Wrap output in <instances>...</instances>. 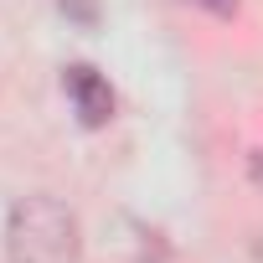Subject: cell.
Listing matches in <instances>:
<instances>
[{
	"mask_svg": "<svg viewBox=\"0 0 263 263\" xmlns=\"http://www.w3.org/2000/svg\"><path fill=\"white\" fill-rule=\"evenodd\" d=\"M6 258L11 263H78L83 258L78 217L57 196H21L6 217Z\"/></svg>",
	"mask_w": 263,
	"mask_h": 263,
	"instance_id": "obj_1",
	"label": "cell"
},
{
	"mask_svg": "<svg viewBox=\"0 0 263 263\" xmlns=\"http://www.w3.org/2000/svg\"><path fill=\"white\" fill-rule=\"evenodd\" d=\"M62 88H67V98H72V108H78V119H83V129H103L108 119H114V88H108V78L103 72H93V67H67L62 72Z\"/></svg>",
	"mask_w": 263,
	"mask_h": 263,
	"instance_id": "obj_2",
	"label": "cell"
},
{
	"mask_svg": "<svg viewBox=\"0 0 263 263\" xmlns=\"http://www.w3.org/2000/svg\"><path fill=\"white\" fill-rule=\"evenodd\" d=\"M57 6H62V16L78 21V26H93V21H98V0H57Z\"/></svg>",
	"mask_w": 263,
	"mask_h": 263,
	"instance_id": "obj_3",
	"label": "cell"
},
{
	"mask_svg": "<svg viewBox=\"0 0 263 263\" xmlns=\"http://www.w3.org/2000/svg\"><path fill=\"white\" fill-rule=\"evenodd\" d=\"M191 6H201V11H212V16H232L237 0H191Z\"/></svg>",
	"mask_w": 263,
	"mask_h": 263,
	"instance_id": "obj_4",
	"label": "cell"
},
{
	"mask_svg": "<svg viewBox=\"0 0 263 263\" xmlns=\"http://www.w3.org/2000/svg\"><path fill=\"white\" fill-rule=\"evenodd\" d=\"M253 181L263 186V155H253Z\"/></svg>",
	"mask_w": 263,
	"mask_h": 263,
	"instance_id": "obj_5",
	"label": "cell"
}]
</instances>
